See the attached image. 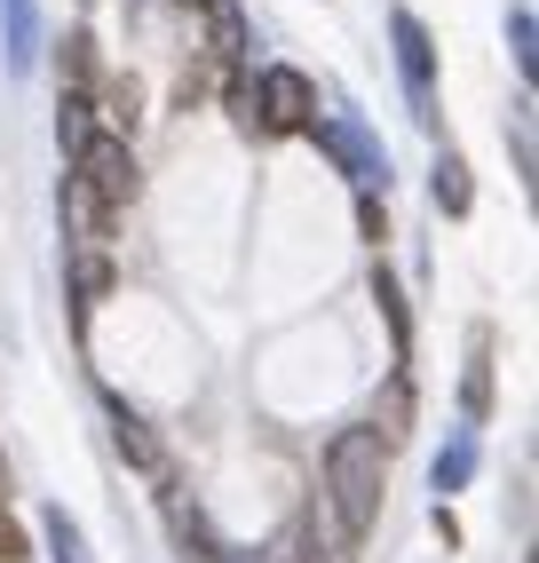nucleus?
<instances>
[{
	"mask_svg": "<svg viewBox=\"0 0 539 563\" xmlns=\"http://www.w3.org/2000/svg\"><path fill=\"white\" fill-rule=\"evenodd\" d=\"M381 493H389V444L373 429H341L326 444V500H333V540L341 555H358L373 516H381Z\"/></svg>",
	"mask_w": 539,
	"mask_h": 563,
	"instance_id": "1",
	"label": "nucleus"
},
{
	"mask_svg": "<svg viewBox=\"0 0 539 563\" xmlns=\"http://www.w3.org/2000/svg\"><path fill=\"white\" fill-rule=\"evenodd\" d=\"M72 183H80V191H88L103 214L135 207L143 175H135V152H128V135H103V128H88V143L72 152Z\"/></svg>",
	"mask_w": 539,
	"mask_h": 563,
	"instance_id": "2",
	"label": "nucleus"
},
{
	"mask_svg": "<svg viewBox=\"0 0 539 563\" xmlns=\"http://www.w3.org/2000/svg\"><path fill=\"white\" fill-rule=\"evenodd\" d=\"M318 128V88L294 64L254 71V135H310Z\"/></svg>",
	"mask_w": 539,
	"mask_h": 563,
	"instance_id": "3",
	"label": "nucleus"
},
{
	"mask_svg": "<svg viewBox=\"0 0 539 563\" xmlns=\"http://www.w3.org/2000/svg\"><path fill=\"white\" fill-rule=\"evenodd\" d=\"M326 152L341 159V175L358 183V191H381V183H389V152H381V143L365 135V120H350V111H333V120H318L310 128Z\"/></svg>",
	"mask_w": 539,
	"mask_h": 563,
	"instance_id": "4",
	"label": "nucleus"
},
{
	"mask_svg": "<svg viewBox=\"0 0 539 563\" xmlns=\"http://www.w3.org/2000/svg\"><path fill=\"white\" fill-rule=\"evenodd\" d=\"M389 41H397V64H405V88L420 103V120H429V103H437V41H429V24H420L413 9L389 16Z\"/></svg>",
	"mask_w": 539,
	"mask_h": 563,
	"instance_id": "5",
	"label": "nucleus"
},
{
	"mask_svg": "<svg viewBox=\"0 0 539 563\" xmlns=\"http://www.w3.org/2000/svg\"><path fill=\"white\" fill-rule=\"evenodd\" d=\"M111 437H120V453H128L143 476H167V444L151 437V421H143L128 397H111Z\"/></svg>",
	"mask_w": 539,
	"mask_h": 563,
	"instance_id": "6",
	"label": "nucleus"
},
{
	"mask_svg": "<svg viewBox=\"0 0 539 563\" xmlns=\"http://www.w3.org/2000/svg\"><path fill=\"white\" fill-rule=\"evenodd\" d=\"M199 9H207V48H215V64L246 71V16H239V0H199Z\"/></svg>",
	"mask_w": 539,
	"mask_h": 563,
	"instance_id": "7",
	"label": "nucleus"
},
{
	"mask_svg": "<svg viewBox=\"0 0 539 563\" xmlns=\"http://www.w3.org/2000/svg\"><path fill=\"white\" fill-rule=\"evenodd\" d=\"M429 191H437V207H444V214H469V207H476V183H469V159H460V152H444V159L429 167Z\"/></svg>",
	"mask_w": 539,
	"mask_h": 563,
	"instance_id": "8",
	"label": "nucleus"
},
{
	"mask_svg": "<svg viewBox=\"0 0 539 563\" xmlns=\"http://www.w3.org/2000/svg\"><path fill=\"white\" fill-rule=\"evenodd\" d=\"M460 405H469V421L492 412V333L484 325H476V342H469V382H460Z\"/></svg>",
	"mask_w": 539,
	"mask_h": 563,
	"instance_id": "9",
	"label": "nucleus"
},
{
	"mask_svg": "<svg viewBox=\"0 0 539 563\" xmlns=\"http://www.w3.org/2000/svg\"><path fill=\"white\" fill-rule=\"evenodd\" d=\"M476 476V437L469 429H460L452 444H444V453H437V468H429V484H437V493H460V484H469Z\"/></svg>",
	"mask_w": 539,
	"mask_h": 563,
	"instance_id": "10",
	"label": "nucleus"
},
{
	"mask_svg": "<svg viewBox=\"0 0 539 563\" xmlns=\"http://www.w3.org/2000/svg\"><path fill=\"white\" fill-rule=\"evenodd\" d=\"M405 429H413V382L397 373V382H389V397H381V421H373V437L397 453V444H405Z\"/></svg>",
	"mask_w": 539,
	"mask_h": 563,
	"instance_id": "11",
	"label": "nucleus"
},
{
	"mask_svg": "<svg viewBox=\"0 0 539 563\" xmlns=\"http://www.w3.org/2000/svg\"><path fill=\"white\" fill-rule=\"evenodd\" d=\"M262 563H318V548H310V516H286L278 540L262 548Z\"/></svg>",
	"mask_w": 539,
	"mask_h": 563,
	"instance_id": "12",
	"label": "nucleus"
},
{
	"mask_svg": "<svg viewBox=\"0 0 539 563\" xmlns=\"http://www.w3.org/2000/svg\"><path fill=\"white\" fill-rule=\"evenodd\" d=\"M72 294H80V318L111 294V262H103V246H88V254H80V271H72Z\"/></svg>",
	"mask_w": 539,
	"mask_h": 563,
	"instance_id": "13",
	"label": "nucleus"
},
{
	"mask_svg": "<svg viewBox=\"0 0 539 563\" xmlns=\"http://www.w3.org/2000/svg\"><path fill=\"white\" fill-rule=\"evenodd\" d=\"M373 302H381V318H389V333H397V365H405V350H413V318H405V294H397L389 271L373 278Z\"/></svg>",
	"mask_w": 539,
	"mask_h": 563,
	"instance_id": "14",
	"label": "nucleus"
},
{
	"mask_svg": "<svg viewBox=\"0 0 539 563\" xmlns=\"http://www.w3.org/2000/svg\"><path fill=\"white\" fill-rule=\"evenodd\" d=\"M508 48H516V71H524V96H531V71H539V24H531V9H508Z\"/></svg>",
	"mask_w": 539,
	"mask_h": 563,
	"instance_id": "15",
	"label": "nucleus"
},
{
	"mask_svg": "<svg viewBox=\"0 0 539 563\" xmlns=\"http://www.w3.org/2000/svg\"><path fill=\"white\" fill-rule=\"evenodd\" d=\"M41 532H48L56 563H88V540H80V523H72L64 508H48V516H41Z\"/></svg>",
	"mask_w": 539,
	"mask_h": 563,
	"instance_id": "16",
	"label": "nucleus"
},
{
	"mask_svg": "<svg viewBox=\"0 0 539 563\" xmlns=\"http://www.w3.org/2000/svg\"><path fill=\"white\" fill-rule=\"evenodd\" d=\"M0 9H9V64L24 71L32 64V0H0Z\"/></svg>",
	"mask_w": 539,
	"mask_h": 563,
	"instance_id": "17",
	"label": "nucleus"
},
{
	"mask_svg": "<svg viewBox=\"0 0 539 563\" xmlns=\"http://www.w3.org/2000/svg\"><path fill=\"white\" fill-rule=\"evenodd\" d=\"M103 103H111V111H103V120H111L103 135H128V128H135V80H111Z\"/></svg>",
	"mask_w": 539,
	"mask_h": 563,
	"instance_id": "18",
	"label": "nucleus"
},
{
	"mask_svg": "<svg viewBox=\"0 0 539 563\" xmlns=\"http://www.w3.org/2000/svg\"><path fill=\"white\" fill-rule=\"evenodd\" d=\"M0 563H24V523L0 508Z\"/></svg>",
	"mask_w": 539,
	"mask_h": 563,
	"instance_id": "19",
	"label": "nucleus"
},
{
	"mask_svg": "<svg viewBox=\"0 0 539 563\" xmlns=\"http://www.w3.org/2000/svg\"><path fill=\"white\" fill-rule=\"evenodd\" d=\"M358 222H365V239H373V246H381V239H389V214H381V199H373V191L358 199Z\"/></svg>",
	"mask_w": 539,
	"mask_h": 563,
	"instance_id": "20",
	"label": "nucleus"
},
{
	"mask_svg": "<svg viewBox=\"0 0 539 563\" xmlns=\"http://www.w3.org/2000/svg\"><path fill=\"white\" fill-rule=\"evenodd\" d=\"M0 493H9V468H0Z\"/></svg>",
	"mask_w": 539,
	"mask_h": 563,
	"instance_id": "21",
	"label": "nucleus"
},
{
	"mask_svg": "<svg viewBox=\"0 0 539 563\" xmlns=\"http://www.w3.org/2000/svg\"><path fill=\"white\" fill-rule=\"evenodd\" d=\"M183 9H199V0H183Z\"/></svg>",
	"mask_w": 539,
	"mask_h": 563,
	"instance_id": "22",
	"label": "nucleus"
}]
</instances>
